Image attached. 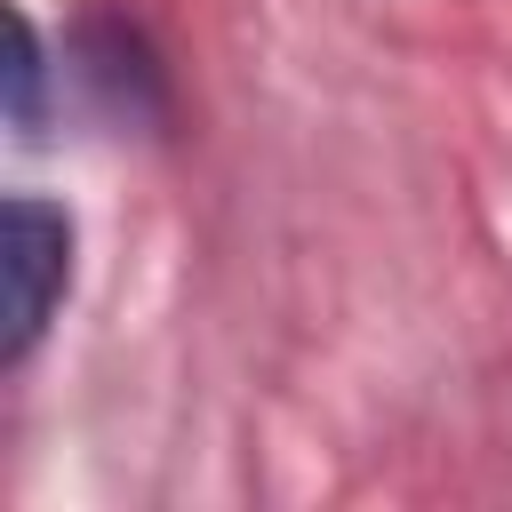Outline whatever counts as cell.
I'll return each mask as SVG.
<instances>
[{"mask_svg":"<svg viewBox=\"0 0 512 512\" xmlns=\"http://www.w3.org/2000/svg\"><path fill=\"white\" fill-rule=\"evenodd\" d=\"M32 96H40V32H32V16H16V96H8L16 128H32Z\"/></svg>","mask_w":512,"mask_h":512,"instance_id":"7a4b0ae2","label":"cell"},{"mask_svg":"<svg viewBox=\"0 0 512 512\" xmlns=\"http://www.w3.org/2000/svg\"><path fill=\"white\" fill-rule=\"evenodd\" d=\"M0 256H8V344H0V360L16 368L40 344L64 280H72V216L32 200V192H16L8 216H0Z\"/></svg>","mask_w":512,"mask_h":512,"instance_id":"6da1fadb","label":"cell"}]
</instances>
